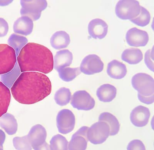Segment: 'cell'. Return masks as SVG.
I'll return each instance as SVG.
<instances>
[{"instance_id":"cell-18","label":"cell","mask_w":154,"mask_h":150,"mask_svg":"<svg viewBox=\"0 0 154 150\" xmlns=\"http://www.w3.org/2000/svg\"><path fill=\"white\" fill-rule=\"evenodd\" d=\"M126 66L117 60H113L108 64L107 73L111 78L115 79H121L127 74Z\"/></svg>"},{"instance_id":"cell-2","label":"cell","mask_w":154,"mask_h":150,"mask_svg":"<svg viewBox=\"0 0 154 150\" xmlns=\"http://www.w3.org/2000/svg\"><path fill=\"white\" fill-rule=\"evenodd\" d=\"M17 60L21 72L36 71L48 74L53 70V53L48 48L29 42L20 50Z\"/></svg>"},{"instance_id":"cell-3","label":"cell","mask_w":154,"mask_h":150,"mask_svg":"<svg viewBox=\"0 0 154 150\" xmlns=\"http://www.w3.org/2000/svg\"><path fill=\"white\" fill-rule=\"evenodd\" d=\"M141 11L140 3L135 0L118 1L115 8L116 16L122 20H131L139 15Z\"/></svg>"},{"instance_id":"cell-9","label":"cell","mask_w":154,"mask_h":150,"mask_svg":"<svg viewBox=\"0 0 154 150\" xmlns=\"http://www.w3.org/2000/svg\"><path fill=\"white\" fill-rule=\"evenodd\" d=\"M75 117L72 111L64 109L58 114L56 118L57 127L59 133L66 134L72 132L75 127Z\"/></svg>"},{"instance_id":"cell-37","label":"cell","mask_w":154,"mask_h":150,"mask_svg":"<svg viewBox=\"0 0 154 150\" xmlns=\"http://www.w3.org/2000/svg\"><path fill=\"white\" fill-rule=\"evenodd\" d=\"M13 2V1H0V6H6L10 5Z\"/></svg>"},{"instance_id":"cell-27","label":"cell","mask_w":154,"mask_h":150,"mask_svg":"<svg viewBox=\"0 0 154 150\" xmlns=\"http://www.w3.org/2000/svg\"><path fill=\"white\" fill-rule=\"evenodd\" d=\"M57 71L60 79L65 82H71L81 73L79 67L75 68L66 67Z\"/></svg>"},{"instance_id":"cell-16","label":"cell","mask_w":154,"mask_h":150,"mask_svg":"<svg viewBox=\"0 0 154 150\" xmlns=\"http://www.w3.org/2000/svg\"><path fill=\"white\" fill-rule=\"evenodd\" d=\"M33 27V21L30 18L22 16L14 22L13 31L16 33L26 36L32 33Z\"/></svg>"},{"instance_id":"cell-28","label":"cell","mask_w":154,"mask_h":150,"mask_svg":"<svg viewBox=\"0 0 154 150\" xmlns=\"http://www.w3.org/2000/svg\"><path fill=\"white\" fill-rule=\"evenodd\" d=\"M20 70L17 63L10 72L4 74L1 77V80L3 83L9 88H11L12 85L20 74Z\"/></svg>"},{"instance_id":"cell-17","label":"cell","mask_w":154,"mask_h":150,"mask_svg":"<svg viewBox=\"0 0 154 150\" xmlns=\"http://www.w3.org/2000/svg\"><path fill=\"white\" fill-rule=\"evenodd\" d=\"M72 54L68 49H64L56 53L54 59V67L56 71L69 67L72 64Z\"/></svg>"},{"instance_id":"cell-10","label":"cell","mask_w":154,"mask_h":150,"mask_svg":"<svg viewBox=\"0 0 154 150\" xmlns=\"http://www.w3.org/2000/svg\"><path fill=\"white\" fill-rule=\"evenodd\" d=\"M74 108L80 111H89L95 105L94 99L85 90H79L73 95L71 103Z\"/></svg>"},{"instance_id":"cell-32","label":"cell","mask_w":154,"mask_h":150,"mask_svg":"<svg viewBox=\"0 0 154 150\" xmlns=\"http://www.w3.org/2000/svg\"><path fill=\"white\" fill-rule=\"evenodd\" d=\"M153 56V48L147 51L144 55V62L146 65L152 72H154Z\"/></svg>"},{"instance_id":"cell-35","label":"cell","mask_w":154,"mask_h":150,"mask_svg":"<svg viewBox=\"0 0 154 150\" xmlns=\"http://www.w3.org/2000/svg\"><path fill=\"white\" fill-rule=\"evenodd\" d=\"M139 100L141 102L147 105L152 104L154 102V95L148 97H144L137 94Z\"/></svg>"},{"instance_id":"cell-7","label":"cell","mask_w":154,"mask_h":150,"mask_svg":"<svg viewBox=\"0 0 154 150\" xmlns=\"http://www.w3.org/2000/svg\"><path fill=\"white\" fill-rule=\"evenodd\" d=\"M109 134L110 128L108 124L104 121H99L89 127L87 135L88 141L97 145L106 141Z\"/></svg>"},{"instance_id":"cell-25","label":"cell","mask_w":154,"mask_h":150,"mask_svg":"<svg viewBox=\"0 0 154 150\" xmlns=\"http://www.w3.org/2000/svg\"><path fill=\"white\" fill-rule=\"evenodd\" d=\"M28 42L26 37L16 34H12L8 40V43L14 49L17 57L20 50Z\"/></svg>"},{"instance_id":"cell-13","label":"cell","mask_w":154,"mask_h":150,"mask_svg":"<svg viewBox=\"0 0 154 150\" xmlns=\"http://www.w3.org/2000/svg\"><path fill=\"white\" fill-rule=\"evenodd\" d=\"M89 127L83 126L81 127L71 137L68 143L69 150H86L88 142L87 131Z\"/></svg>"},{"instance_id":"cell-22","label":"cell","mask_w":154,"mask_h":150,"mask_svg":"<svg viewBox=\"0 0 154 150\" xmlns=\"http://www.w3.org/2000/svg\"><path fill=\"white\" fill-rule=\"evenodd\" d=\"M11 100V93L9 88L0 82V117L6 113Z\"/></svg>"},{"instance_id":"cell-6","label":"cell","mask_w":154,"mask_h":150,"mask_svg":"<svg viewBox=\"0 0 154 150\" xmlns=\"http://www.w3.org/2000/svg\"><path fill=\"white\" fill-rule=\"evenodd\" d=\"M17 61L16 52L13 48L7 44H0V75L11 71Z\"/></svg>"},{"instance_id":"cell-8","label":"cell","mask_w":154,"mask_h":150,"mask_svg":"<svg viewBox=\"0 0 154 150\" xmlns=\"http://www.w3.org/2000/svg\"><path fill=\"white\" fill-rule=\"evenodd\" d=\"M27 136L34 150H50L49 145L46 141V130L42 125L37 124L33 126Z\"/></svg>"},{"instance_id":"cell-34","label":"cell","mask_w":154,"mask_h":150,"mask_svg":"<svg viewBox=\"0 0 154 150\" xmlns=\"http://www.w3.org/2000/svg\"><path fill=\"white\" fill-rule=\"evenodd\" d=\"M9 29L8 22L5 19L0 18V37L5 36L7 34Z\"/></svg>"},{"instance_id":"cell-20","label":"cell","mask_w":154,"mask_h":150,"mask_svg":"<svg viewBox=\"0 0 154 150\" xmlns=\"http://www.w3.org/2000/svg\"><path fill=\"white\" fill-rule=\"evenodd\" d=\"M117 89L109 84L102 85L97 89L96 95L100 101L103 102H109L116 97Z\"/></svg>"},{"instance_id":"cell-21","label":"cell","mask_w":154,"mask_h":150,"mask_svg":"<svg viewBox=\"0 0 154 150\" xmlns=\"http://www.w3.org/2000/svg\"><path fill=\"white\" fill-rule=\"evenodd\" d=\"M0 126L9 135H13L17 130V120L12 114L5 113L0 117Z\"/></svg>"},{"instance_id":"cell-30","label":"cell","mask_w":154,"mask_h":150,"mask_svg":"<svg viewBox=\"0 0 154 150\" xmlns=\"http://www.w3.org/2000/svg\"><path fill=\"white\" fill-rule=\"evenodd\" d=\"M151 18L149 12L146 8L141 6L139 15L130 21L140 27H145L149 24Z\"/></svg>"},{"instance_id":"cell-29","label":"cell","mask_w":154,"mask_h":150,"mask_svg":"<svg viewBox=\"0 0 154 150\" xmlns=\"http://www.w3.org/2000/svg\"><path fill=\"white\" fill-rule=\"evenodd\" d=\"M68 142L60 134L53 136L50 142V150H68Z\"/></svg>"},{"instance_id":"cell-36","label":"cell","mask_w":154,"mask_h":150,"mask_svg":"<svg viewBox=\"0 0 154 150\" xmlns=\"http://www.w3.org/2000/svg\"><path fill=\"white\" fill-rule=\"evenodd\" d=\"M5 139V133L0 129V150L3 149V144Z\"/></svg>"},{"instance_id":"cell-11","label":"cell","mask_w":154,"mask_h":150,"mask_svg":"<svg viewBox=\"0 0 154 150\" xmlns=\"http://www.w3.org/2000/svg\"><path fill=\"white\" fill-rule=\"evenodd\" d=\"M104 63L97 55H89L82 60L80 70L86 75H93L101 72L104 69Z\"/></svg>"},{"instance_id":"cell-14","label":"cell","mask_w":154,"mask_h":150,"mask_svg":"<svg viewBox=\"0 0 154 150\" xmlns=\"http://www.w3.org/2000/svg\"><path fill=\"white\" fill-rule=\"evenodd\" d=\"M150 112L149 108L143 106L135 107L130 114V120L134 126L142 127L146 126L149 122Z\"/></svg>"},{"instance_id":"cell-4","label":"cell","mask_w":154,"mask_h":150,"mask_svg":"<svg viewBox=\"0 0 154 150\" xmlns=\"http://www.w3.org/2000/svg\"><path fill=\"white\" fill-rule=\"evenodd\" d=\"M131 84L140 95L148 97L154 95V80L150 75L139 73L132 78Z\"/></svg>"},{"instance_id":"cell-31","label":"cell","mask_w":154,"mask_h":150,"mask_svg":"<svg viewBox=\"0 0 154 150\" xmlns=\"http://www.w3.org/2000/svg\"><path fill=\"white\" fill-rule=\"evenodd\" d=\"M13 144L14 148L17 150H32V148L27 136L14 137Z\"/></svg>"},{"instance_id":"cell-33","label":"cell","mask_w":154,"mask_h":150,"mask_svg":"<svg viewBox=\"0 0 154 150\" xmlns=\"http://www.w3.org/2000/svg\"><path fill=\"white\" fill-rule=\"evenodd\" d=\"M127 150H146L145 145L141 140H133L129 143Z\"/></svg>"},{"instance_id":"cell-5","label":"cell","mask_w":154,"mask_h":150,"mask_svg":"<svg viewBox=\"0 0 154 150\" xmlns=\"http://www.w3.org/2000/svg\"><path fill=\"white\" fill-rule=\"evenodd\" d=\"M22 8L20 14L22 16H26L31 19L33 21L39 20L41 12L45 10L48 6V2L45 0L20 1Z\"/></svg>"},{"instance_id":"cell-24","label":"cell","mask_w":154,"mask_h":150,"mask_svg":"<svg viewBox=\"0 0 154 150\" xmlns=\"http://www.w3.org/2000/svg\"><path fill=\"white\" fill-rule=\"evenodd\" d=\"M99 121H104L108 124L110 128L109 136L116 135L120 129V124L115 116L109 112H103L100 114Z\"/></svg>"},{"instance_id":"cell-23","label":"cell","mask_w":154,"mask_h":150,"mask_svg":"<svg viewBox=\"0 0 154 150\" xmlns=\"http://www.w3.org/2000/svg\"><path fill=\"white\" fill-rule=\"evenodd\" d=\"M143 54L140 49L131 48L125 49L122 55V59L130 64H138L142 60Z\"/></svg>"},{"instance_id":"cell-12","label":"cell","mask_w":154,"mask_h":150,"mask_svg":"<svg viewBox=\"0 0 154 150\" xmlns=\"http://www.w3.org/2000/svg\"><path fill=\"white\" fill-rule=\"evenodd\" d=\"M149 39V35L146 31L138 29L137 27L130 29L126 34V42L131 46H145L148 44Z\"/></svg>"},{"instance_id":"cell-26","label":"cell","mask_w":154,"mask_h":150,"mask_svg":"<svg viewBox=\"0 0 154 150\" xmlns=\"http://www.w3.org/2000/svg\"><path fill=\"white\" fill-rule=\"evenodd\" d=\"M54 98L58 105L64 106L70 102L71 99V92L67 88H60L56 92Z\"/></svg>"},{"instance_id":"cell-19","label":"cell","mask_w":154,"mask_h":150,"mask_svg":"<svg viewBox=\"0 0 154 150\" xmlns=\"http://www.w3.org/2000/svg\"><path fill=\"white\" fill-rule=\"evenodd\" d=\"M70 42L69 35L66 32L63 31L56 32L50 39L51 46L56 50L65 48L69 45Z\"/></svg>"},{"instance_id":"cell-1","label":"cell","mask_w":154,"mask_h":150,"mask_svg":"<svg viewBox=\"0 0 154 150\" xmlns=\"http://www.w3.org/2000/svg\"><path fill=\"white\" fill-rule=\"evenodd\" d=\"M51 91V82L48 77L36 71L22 73L11 88L15 99L20 104L27 105L42 101Z\"/></svg>"},{"instance_id":"cell-15","label":"cell","mask_w":154,"mask_h":150,"mask_svg":"<svg viewBox=\"0 0 154 150\" xmlns=\"http://www.w3.org/2000/svg\"><path fill=\"white\" fill-rule=\"evenodd\" d=\"M108 25L101 19L96 18L92 20L88 25L89 36L94 39H103L108 31Z\"/></svg>"}]
</instances>
